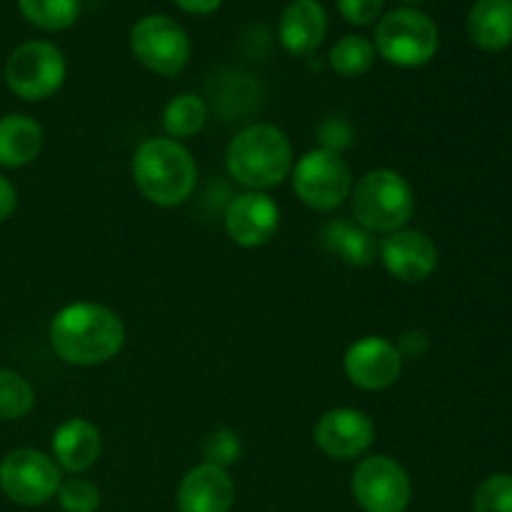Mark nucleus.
Segmentation results:
<instances>
[{
  "instance_id": "f257e3e1",
  "label": "nucleus",
  "mask_w": 512,
  "mask_h": 512,
  "mask_svg": "<svg viewBox=\"0 0 512 512\" xmlns=\"http://www.w3.org/2000/svg\"><path fill=\"white\" fill-rule=\"evenodd\" d=\"M50 348L63 363L103 365L125 345V325L115 310L100 303H73L50 320Z\"/></svg>"
},
{
  "instance_id": "f03ea898",
  "label": "nucleus",
  "mask_w": 512,
  "mask_h": 512,
  "mask_svg": "<svg viewBox=\"0 0 512 512\" xmlns=\"http://www.w3.org/2000/svg\"><path fill=\"white\" fill-rule=\"evenodd\" d=\"M225 165L235 183L265 193L293 173V145L280 128L255 123L240 130L225 150Z\"/></svg>"
},
{
  "instance_id": "7ed1b4c3",
  "label": "nucleus",
  "mask_w": 512,
  "mask_h": 512,
  "mask_svg": "<svg viewBox=\"0 0 512 512\" xmlns=\"http://www.w3.org/2000/svg\"><path fill=\"white\" fill-rule=\"evenodd\" d=\"M133 180L148 203L175 208L193 195L198 168L183 143L173 138H150L135 150Z\"/></svg>"
},
{
  "instance_id": "20e7f679",
  "label": "nucleus",
  "mask_w": 512,
  "mask_h": 512,
  "mask_svg": "<svg viewBox=\"0 0 512 512\" xmlns=\"http://www.w3.org/2000/svg\"><path fill=\"white\" fill-rule=\"evenodd\" d=\"M353 218L368 233H398L415 213V195L398 170H370L353 185Z\"/></svg>"
},
{
  "instance_id": "39448f33",
  "label": "nucleus",
  "mask_w": 512,
  "mask_h": 512,
  "mask_svg": "<svg viewBox=\"0 0 512 512\" xmlns=\"http://www.w3.org/2000/svg\"><path fill=\"white\" fill-rule=\"evenodd\" d=\"M375 53L398 68H420L430 63L440 48L438 25L415 8L385 13L375 28Z\"/></svg>"
},
{
  "instance_id": "423d86ee",
  "label": "nucleus",
  "mask_w": 512,
  "mask_h": 512,
  "mask_svg": "<svg viewBox=\"0 0 512 512\" xmlns=\"http://www.w3.org/2000/svg\"><path fill=\"white\" fill-rule=\"evenodd\" d=\"M68 65L60 48L48 40H28L10 53L5 83L20 100H48L63 88Z\"/></svg>"
},
{
  "instance_id": "0eeeda50",
  "label": "nucleus",
  "mask_w": 512,
  "mask_h": 512,
  "mask_svg": "<svg viewBox=\"0 0 512 512\" xmlns=\"http://www.w3.org/2000/svg\"><path fill=\"white\" fill-rule=\"evenodd\" d=\"M293 190L303 205L318 213H330L350 198L353 175L338 153L315 148L295 163Z\"/></svg>"
},
{
  "instance_id": "6e6552de",
  "label": "nucleus",
  "mask_w": 512,
  "mask_h": 512,
  "mask_svg": "<svg viewBox=\"0 0 512 512\" xmlns=\"http://www.w3.org/2000/svg\"><path fill=\"white\" fill-rule=\"evenodd\" d=\"M63 470L50 455L33 448H18L0 460V490L23 508H40L58 495Z\"/></svg>"
},
{
  "instance_id": "1a4fd4ad",
  "label": "nucleus",
  "mask_w": 512,
  "mask_h": 512,
  "mask_svg": "<svg viewBox=\"0 0 512 512\" xmlns=\"http://www.w3.org/2000/svg\"><path fill=\"white\" fill-rule=\"evenodd\" d=\"M130 50L135 58L163 78H175L190 63V38L168 15H145L130 28Z\"/></svg>"
},
{
  "instance_id": "9d476101",
  "label": "nucleus",
  "mask_w": 512,
  "mask_h": 512,
  "mask_svg": "<svg viewBox=\"0 0 512 512\" xmlns=\"http://www.w3.org/2000/svg\"><path fill=\"white\" fill-rule=\"evenodd\" d=\"M350 490L363 512H405L413 500L408 470L388 455H370L360 460L350 480Z\"/></svg>"
},
{
  "instance_id": "9b49d317",
  "label": "nucleus",
  "mask_w": 512,
  "mask_h": 512,
  "mask_svg": "<svg viewBox=\"0 0 512 512\" xmlns=\"http://www.w3.org/2000/svg\"><path fill=\"white\" fill-rule=\"evenodd\" d=\"M403 373V355L398 345L380 335H368L353 343L345 353V375L350 383L368 393L388 390Z\"/></svg>"
},
{
  "instance_id": "f8f14e48",
  "label": "nucleus",
  "mask_w": 512,
  "mask_h": 512,
  "mask_svg": "<svg viewBox=\"0 0 512 512\" xmlns=\"http://www.w3.org/2000/svg\"><path fill=\"white\" fill-rule=\"evenodd\" d=\"M280 228V208L268 193L235 195L225 208V233L240 248H260L270 243Z\"/></svg>"
},
{
  "instance_id": "ddd939ff",
  "label": "nucleus",
  "mask_w": 512,
  "mask_h": 512,
  "mask_svg": "<svg viewBox=\"0 0 512 512\" xmlns=\"http://www.w3.org/2000/svg\"><path fill=\"white\" fill-rule=\"evenodd\" d=\"M315 445L333 460H355L375 443V423L355 408H333L315 425Z\"/></svg>"
},
{
  "instance_id": "4468645a",
  "label": "nucleus",
  "mask_w": 512,
  "mask_h": 512,
  "mask_svg": "<svg viewBox=\"0 0 512 512\" xmlns=\"http://www.w3.org/2000/svg\"><path fill=\"white\" fill-rule=\"evenodd\" d=\"M385 270L400 283H423L438 268V248L423 230H398L380 243Z\"/></svg>"
},
{
  "instance_id": "2eb2a0df",
  "label": "nucleus",
  "mask_w": 512,
  "mask_h": 512,
  "mask_svg": "<svg viewBox=\"0 0 512 512\" xmlns=\"http://www.w3.org/2000/svg\"><path fill=\"white\" fill-rule=\"evenodd\" d=\"M175 503L180 512H230L235 505V483L225 468L213 463L195 465L180 480Z\"/></svg>"
},
{
  "instance_id": "dca6fc26",
  "label": "nucleus",
  "mask_w": 512,
  "mask_h": 512,
  "mask_svg": "<svg viewBox=\"0 0 512 512\" xmlns=\"http://www.w3.org/2000/svg\"><path fill=\"white\" fill-rule=\"evenodd\" d=\"M278 35L290 55L315 53L328 35V13L318 0H290L280 15Z\"/></svg>"
},
{
  "instance_id": "f3484780",
  "label": "nucleus",
  "mask_w": 512,
  "mask_h": 512,
  "mask_svg": "<svg viewBox=\"0 0 512 512\" xmlns=\"http://www.w3.org/2000/svg\"><path fill=\"white\" fill-rule=\"evenodd\" d=\"M103 450L100 430L85 418H70L53 433V460L65 473L80 475L93 468Z\"/></svg>"
},
{
  "instance_id": "a211bd4d",
  "label": "nucleus",
  "mask_w": 512,
  "mask_h": 512,
  "mask_svg": "<svg viewBox=\"0 0 512 512\" xmlns=\"http://www.w3.org/2000/svg\"><path fill=\"white\" fill-rule=\"evenodd\" d=\"M468 35L488 53L512 45V0H478L468 13Z\"/></svg>"
},
{
  "instance_id": "6ab92c4d",
  "label": "nucleus",
  "mask_w": 512,
  "mask_h": 512,
  "mask_svg": "<svg viewBox=\"0 0 512 512\" xmlns=\"http://www.w3.org/2000/svg\"><path fill=\"white\" fill-rule=\"evenodd\" d=\"M43 150V128L28 115L0 118V168H23Z\"/></svg>"
},
{
  "instance_id": "aec40b11",
  "label": "nucleus",
  "mask_w": 512,
  "mask_h": 512,
  "mask_svg": "<svg viewBox=\"0 0 512 512\" xmlns=\"http://www.w3.org/2000/svg\"><path fill=\"white\" fill-rule=\"evenodd\" d=\"M320 240H323V248L330 255L353 265V268H368L375 260V253H378L373 233H368L363 225L353 223L348 218L330 220L323 233H320Z\"/></svg>"
},
{
  "instance_id": "412c9836",
  "label": "nucleus",
  "mask_w": 512,
  "mask_h": 512,
  "mask_svg": "<svg viewBox=\"0 0 512 512\" xmlns=\"http://www.w3.org/2000/svg\"><path fill=\"white\" fill-rule=\"evenodd\" d=\"M208 123V105L200 95L180 93L165 105L163 110V128L168 138H193Z\"/></svg>"
},
{
  "instance_id": "4be33fe9",
  "label": "nucleus",
  "mask_w": 512,
  "mask_h": 512,
  "mask_svg": "<svg viewBox=\"0 0 512 512\" xmlns=\"http://www.w3.org/2000/svg\"><path fill=\"white\" fill-rule=\"evenodd\" d=\"M18 8L35 28L58 33L68 30L80 15V0H18Z\"/></svg>"
},
{
  "instance_id": "5701e85b",
  "label": "nucleus",
  "mask_w": 512,
  "mask_h": 512,
  "mask_svg": "<svg viewBox=\"0 0 512 512\" xmlns=\"http://www.w3.org/2000/svg\"><path fill=\"white\" fill-rule=\"evenodd\" d=\"M375 63V45L363 35H345L330 50V65L345 78H360Z\"/></svg>"
},
{
  "instance_id": "b1692460",
  "label": "nucleus",
  "mask_w": 512,
  "mask_h": 512,
  "mask_svg": "<svg viewBox=\"0 0 512 512\" xmlns=\"http://www.w3.org/2000/svg\"><path fill=\"white\" fill-rule=\"evenodd\" d=\"M35 390L23 375L0 370V420H20L33 410Z\"/></svg>"
},
{
  "instance_id": "393cba45",
  "label": "nucleus",
  "mask_w": 512,
  "mask_h": 512,
  "mask_svg": "<svg viewBox=\"0 0 512 512\" xmlns=\"http://www.w3.org/2000/svg\"><path fill=\"white\" fill-rule=\"evenodd\" d=\"M473 512H512V475L495 473L478 485Z\"/></svg>"
},
{
  "instance_id": "a878e982",
  "label": "nucleus",
  "mask_w": 512,
  "mask_h": 512,
  "mask_svg": "<svg viewBox=\"0 0 512 512\" xmlns=\"http://www.w3.org/2000/svg\"><path fill=\"white\" fill-rule=\"evenodd\" d=\"M58 505L63 512H98L100 490L85 478H70L60 483Z\"/></svg>"
},
{
  "instance_id": "bb28decb",
  "label": "nucleus",
  "mask_w": 512,
  "mask_h": 512,
  "mask_svg": "<svg viewBox=\"0 0 512 512\" xmlns=\"http://www.w3.org/2000/svg\"><path fill=\"white\" fill-rule=\"evenodd\" d=\"M205 463H213L218 465V468H225L228 470L230 465H235L240 460V455H243V448H240V438L233 433V430L228 428H220L215 430V433L208 435V440H205Z\"/></svg>"
},
{
  "instance_id": "cd10ccee",
  "label": "nucleus",
  "mask_w": 512,
  "mask_h": 512,
  "mask_svg": "<svg viewBox=\"0 0 512 512\" xmlns=\"http://www.w3.org/2000/svg\"><path fill=\"white\" fill-rule=\"evenodd\" d=\"M385 8V0H338V10L348 23L373 25Z\"/></svg>"
},
{
  "instance_id": "c85d7f7f",
  "label": "nucleus",
  "mask_w": 512,
  "mask_h": 512,
  "mask_svg": "<svg viewBox=\"0 0 512 512\" xmlns=\"http://www.w3.org/2000/svg\"><path fill=\"white\" fill-rule=\"evenodd\" d=\"M320 143H323L325 150L340 155L345 148H350V143H353V130H350V125L345 123V120L330 118L325 120L323 128H320Z\"/></svg>"
},
{
  "instance_id": "c756f323",
  "label": "nucleus",
  "mask_w": 512,
  "mask_h": 512,
  "mask_svg": "<svg viewBox=\"0 0 512 512\" xmlns=\"http://www.w3.org/2000/svg\"><path fill=\"white\" fill-rule=\"evenodd\" d=\"M398 350L403 358L405 355H408V358H420V355L428 350V338H425L423 333H415V330H410V333H405L403 338H400Z\"/></svg>"
},
{
  "instance_id": "7c9ffc66",
  "label": "nucleus",
  "mask_w": 512,
  "mask_h": 512,
  "mask_svg": "<svg viewBox=\"0 0 512 512\" xmlns=\"http://www.w3.org/2000/svg\"><path fill=\"white\" fill-rule=\"evenodd\" d=\"M15 205H18V193H15V185L10 183L8 178H3V175H0V223H5V220L13 215Z\"/></svg>"
},
{
  "instance_id": "2f4dec72",
  "label": "nucleus",
  "mask_w": 512,
  "mask_h": 512,
  "mask_svg": "<svg viewBox=\"0 0 512 512\" xmlns=\"http://www.w3.org/2000/svg\"><path fill=\"white\" fill-rule=\"evenodd\" d=\"M173 3L190 15H210L223 5V0H173Z\"/></svg>"
},
{
  "instance_id": "473e14b6",
  "label": "nucleus",
  "mask_w": 512,
  "mask_h": 512,
  "mask_svg": "<svg viewBox=\"0 0 512 512\" xmlns=\"http://www.w3.org/2000/svg\"><path fill=\"white\" fill-rule=\"evenodd\" d=\"M400 3L408 5V8H415V5H423V3H428V0H400Z\"/></svg>"
}]
</instances>
